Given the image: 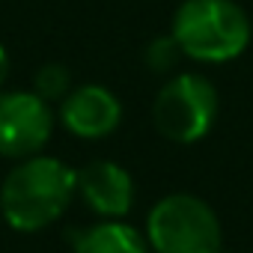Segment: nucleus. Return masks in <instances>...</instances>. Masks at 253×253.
Returning <instances> with one entry per match:
<instances>
[{
	"instance_id": "f257e3e1",
	"label": "nucleus",
	"mask_w": 253,
	"mask_h": 253,
	"mask_svg": "<svg viewBox=\"0 0 253 253\" xmlns=\"http://www.w3.org/2000/svg\"><path fill=\"white\" fill-rule=\"evenodd\" d=\"M78 191V173L51 155H30L9 170L0 188V211L18 232H39L72 203Z\"/></svg>"
},
{
	"instance_id": "f03ea898",
	"label": "nucleus",
	"mask_w": 253,
	"mask_h": 253,
	"mask_svg": "<svg viewBox=\"0 0 253 253\" xmlns=\"http://www.w3.org/2000/svg\"><path fill=\"white\" fill-rule=\"evenodd\" d=\"M173 39L200 63H226L250 45V18L232 0H185L173 15Z\"/></svg>"
},
{
	"instance_id": "7ed1b4c3",
	"label": "nucleus",
	"mask_w": 253,
	"mask_h": 253,
	"mask_svg": "<svg viewBox=\"0 0 253 253\" xmlns=\"http://www.w3.org/2000/svg\"><path fill=\"white\" fill-rule=\"evenodd\" d=\"M146 238L158 253H220V220L206 200L170 194L152 206Z\"/></svg>"
},
{
	"instance_id": "20e7f679",
	"label": "nucleus",
	"mask_w": 253,
	"mask_h": 253,
	"mask_svg": "<svg viewBox=\"0 0 253 253\" xmlns=\"http://www.w3.org/2000/svg\"><path fill=\"white\" fill-rule=\"evenodd\" d=\"M152 116L167 140L197 143L217 116V89L206 75H176L158 89Z\"/></svg>"
},
{
	"instance_id": "39448f33",
	"label": "nucleus",
	"mask_w": 253,
	"mask_h": 253,
	"mask_svg": "<svg viewBox=\"0 0 253 253\" xmlns=\"http://www.w3.org/2000/svg\"><path fill=\"white\" fill-rule=\"evenodd\" d=\"M54 131V116L36 92H0V155H39Z\"/></svg>"
},
{
	"instance_id": "423d86ee",
	"label": "nucleus",
	"mask_w": 253,
	"mask_h": 253,
	"mask_svg": "<svg viewBox=\"0 0 253 253\" xmlns=\"http://www.w3.org/2000/svg\"><path fill=\"white\" fill-rule=\"evenodd\" d=\"M60 116H63V125L72 134L95 140V137H107L119 125L122 107H119V98L110 89L89 84V86L72 89L63 98Z\"/></svg>"
},
{
	"instance_id": "0eeeda50",
	"label": "nucleus",
	"mask_w": 253,
	"mask_h": 253,
	"mask_svg": "<svg viewBox=\"0 0 253 253\" xmlns=\"http://www.w3.org/2000/svg\"><path fill=\"white\" fill-rule=\"evenodd\" d=\"M78 191L84 197V203L107 217V220H119L131 211L134 203V182L119 164L113 161H92L78 173Z\"/></svg>"
},
{
	"instance_id": "6e6552de",
	"label": "nucleus",
	"mask_w": 253,
	"mask_h": 253,
	"mask_svg": "<svg viewBox=\"0 0 253 253\" xmlns=\"http://www.w3.org/2000/svg\"><path fill=\"white\" fill-rule=\"evenodd\" d=\"M72 253H146L143 235L122 223V220H101L86 229L69 232Z\"/></svg>"
},
{
	"instance_id": "1a4fd4ad",
	"label": "nucleus",
	"mask_w": 253,
	"mask_h": 253,
	"mask_svg": "<svg viewBox=\"0 0 253 253\" xmlns=\"http://www.w3.org/2000/svg\"><path fill=\"white\" fill-rule=\"evenodd\" d=\"M69 69L60 63H48L36 72V95L45 101H63L69 95Z\"/></svg>"
},
{
	"instance_id": "9d476101",
	"label": "nucleus",
	"mask_w": 253,
	"mask_h": 253,
	"mask_svg": "<svg viewBox=\"0 0 253 253\" xmlns=\"http://www.w3.org/2000/svg\"><path fill=\"white\" fill-rule=\"evenodd\" d=\"M179 54H182V51H179V45H176V39H173V33H170V36H161V39H155V42L149 45L146 63H149L155 72H167V69L176 63Z\"/></svg>"
},
{
	"instance_id": "9b49d317",
	"label": "nucleus",
	"mask_w": 253,
	"mask_h": 253,
	"mask_svg": "<svg viewBox=\"0 0 253 253\" xmlns=\"http://www.w3.org/2000/svg\"><path fill=\"white\" fill-rule=\"evenodd\" d=\"M6 75H9V57H6V48L0 45V84L6 81Z\"/></svg>"
}]
</instances>
